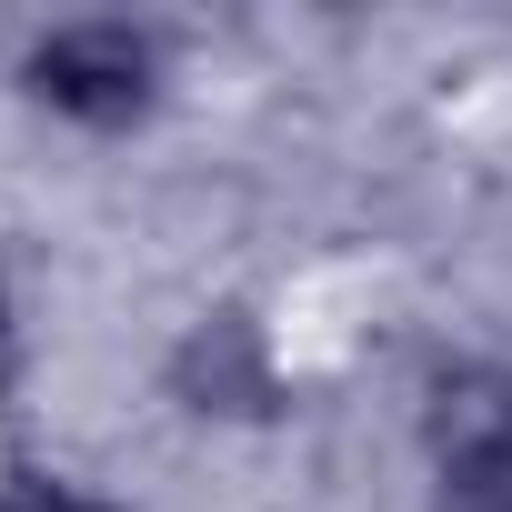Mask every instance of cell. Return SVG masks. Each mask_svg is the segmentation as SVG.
Listing matches in <instances>:
<instances>
[{"instance_id":"obj_1","label":"cell","mask_w":512,"mask_h":512,"mask_svg":"<svg viewBox=\"0 0 512 512\" xmlns=\"http://www.w3.org/2000/svg\"><path fill=\"white\" fill-rule=\"evenodd\" d=\"M21 91H31L41 111L81 121V131H121V121H141L151 91H161V41L131 31V21H61V31L31 41Z\"/></svg>"},{"instance_id":"obj_2","label":"cell","mask_w":512,"mask_h":512,"mask_svg":"<svg viewBox=\"0 0 512 512\" xmlns=\"http://www.w3.org/2000/svg\"><path fill=\"white\" fill-rule=\"evenodd\" d=\"M171 392L191 412H272L282 402V362H272V332L251 312H211L191 322V342L171 352Z\"/></svg>"},{"instance_id":"obj_3","label":"cell","mask_w":512,"mask_h":512,"mask_svg":"<svg viewBox=\"0 0 512 512\" xmlns=\"http://www.w3.org/2000/svg\"><path fill=\"white\" fill-rule=\"evenodd\" d=\"M442 492H452L462 512H512V452H502L492 472H472V482H442Z\"/></svg>"},{"instance_id":"obj_4","label":"cell","mask_w":512,"mask_h":512,"mask_svg":"<svg viewBox=\"0 0 512 512\" xmlns=\"http://www.w3.org/2000/svg\"><path fill=\"white\" fill-rule=\"evenodd\" d=\"M0 512H101V502H81V492H61V482H11Z\"/></svg>"},{"instance_id":"obj_5","label":"cell","mask_w":512,"mask_h":512,"mask_svg":"<svg viewBox=\"0 0 512 512\" xmlns=\"http://www.w3.org/2000/svg\"><path fill=\"white\" fill-rule=\"evenodd\" d=\"M0 352H11V302H0Z\"/></svg>"}]
</instances>
